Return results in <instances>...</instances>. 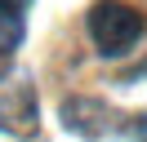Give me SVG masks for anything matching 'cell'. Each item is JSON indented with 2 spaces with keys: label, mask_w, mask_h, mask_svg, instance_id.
Instances as JSON below:
<instances>
[{
  "label": "cell",
  "mask_w": 147,
  "mask_h": 142,
  "mask_svg": "<svg viewBox=\"0 0 147 142\" xmlns=\"http://www.w3.org/2000/svg\"><path fill=\"white\" fill-rule=\"evenodd\" d=\"M89 36L107 58L129 53L138 44V36H143V13L134 5H125V0H98L89 9Z\"/></svg>",
  "instance_id": "cell-1"
},
{
  "label": "cell",
  "mask_w": 147,
  "mask_h": 142,
  "mask_svg": "<svg viewBox=\"0 0 147 142\" xmlns=\"http://www.w3.org/2000/svg\"><path fill=\"white\" fill-rule=\"evenodd\" d=\"M0 129L5 133H31L36 129V89L22 71L0 76Z\"/></svg>",
  "instance_id": "cell-2"
},
{
  "label": "cell",
  "mask_w": 147,
  "mask_h": 142,
  "mask_svg": "<svg viewBox=\"0 0 147 142\" xmlns=\"http://www.w3.org/2000/svg\"><path fill=\"white\" fill-rule=\"evenodd\" d=\"M63 124L71 133H80V138H102L116 124V111L107 102H98V98H67L63 102Z\"/></svg>",
  "instance_id": "cell-3"
},
{
  "label": "cell",
  "mask_w": 147,
  "mask_h": 142,
  "mask_svg": "<svg viewBox=\"0 0 147 142\" xmlns=\"http://www.w3.org/2000/svg\"><path fill=\"white\" fill-rule=\"evenodd\" d=\"M18 40H22V9L0 0V58L18 49Z\"/></svg>",
  "instance_id": "cell-4"
},
{
  "label": "cell",
  "mask_w": 147,
  "mask_h": 142,
  "mask_svg": "<svg viewBox=\"0 0 147 142\" xmlns=\"http://www.w3.org/2000/svg\"><path fill=\"white\" fill-rule=\"evenodd\" d=\"M129 133H134V138H138V142H147V115H138V120H134V124H129Z\"/></svg>",
  "instance_id": "cell-5"
},
{
  "label": "cell",
  "mask_w": 147,
  "mask_h": 142,
  "mask_svg": "<svg viewBox=\"0 0 147 142\" xmlns=\"http://www.w3.org/2000/svg\"><path fill=\"white\" fill-rule=\"evenodd\" d=\"M5 5H13V9H22V5H27V0H5Z\"/></svg>",
  "instance_id": "cell-6"
}]
</instances>
